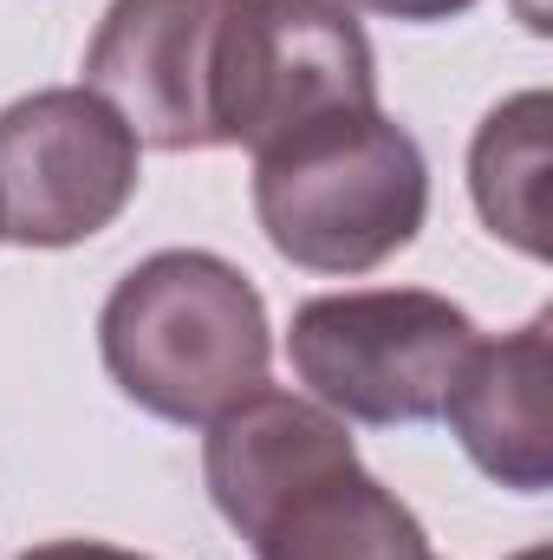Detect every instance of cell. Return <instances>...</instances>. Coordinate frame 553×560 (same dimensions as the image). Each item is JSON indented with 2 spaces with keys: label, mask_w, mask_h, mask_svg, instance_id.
Wrapping results in <instances>:
<instances>
[{
  "label": "cell",
  "mask_w": 553,
  "mask_h": 560,
  "mask_svg": "<svg viewBox=\"0 0 553 560\" xmlns=\"http://www.w3.org/2000/svg\"><path fill=\"white\" fill-rule=\"evenodd\" d=\"M202 482L255 560H430L423 522L358 463L345 423L274 385L209 423Z\"/></svg>",
  "instance_id": "obj_1"
},
{
  "label": "cell",
  "mask_w": 553,
  "mask_h": 560,
  "mask_svg": "<svg viewBox=\"0 0 553 560\" xmlns=\"http://www.w3.org/2000/svg\"><path fill=\"white\" fill-rule=\"evenodd\" d=\"M111 385L163 423H215L268 385L274 332L255 280L209 248H163L98 313Z\"/></svg>",
  "instance_id": "obj_2"
},
{
  "label": "cell",
  "mask_w": 553,
  "mask_h": 560,
  "mask_svg": "<svg viewBox=\"0 0 553 560\" xmlns=\"http://www.w3.org/2000/svg\"><path fill=\"white\" fill-rule=\"evenodd\" d=\"M255 215L280 261L306 275H372L430 215V163L385 105L332 112L255 150Z\"/></svg>",
  "instance_id": "obj_3"
},
{
  "label": "cell",
  "mask_w": 553,
  "mask_h": 560,
  "mask_svg": "<svg viewBox=\"0 0 553 560\" xmlns=\"http://www.w3.org/2000/svg\"><path fill=\"white\" fill-rule=\"evenodd\" d=\"M475 319L423 287H372V293H319L293 306L286 359L313 405L352 423H430L443 411Z\"/></svg>",
  "instance_id": "obj_4"
},
{
  "label": "cell",
  "mask_w": 553,
  "mask_h": 560,
  "mask_svg": "<svg viewBox=\"0 0 553 560\" xmlns=\"http://www.w3.org/2000/svg\"><path fill=\"white\" fill-rule=\"evenodd\" d=\"M138 196V131L92 92L52 85L0 112V242L79 248Z\"/></svg>",
  "instance_id": "obj_5"
},
{
  "label": "cell",
  "mask_w": 553,
  "mask_h": 560,
  "mask_svg": "<svg viewBox=\"0 0 553 560\" xmlns=\"http://www.w3.org/2000/svg\"><path fill=\"white\" fill-rule=\"evenodd\" d=\"M358 105H378V59L345 0H235L215 105L222 150H268Z\"/></svg>",
  "instance_id": "obj_6"
},
{
  "label": "cell",
  "mask_w": 553,
  "mask_h": 560,
  "mask_svg": "<svg viewBox=\"0 0 553 560\" xmlns=\"http://www.w3.org/2000/svg\"><path fill=\"white\" fill-rule=\"evenodd\" d=\"M235 0H111L85 85L156 150H222V46Z\"/></svg>",
  "instance_id": "obj_7"
},
{
  "label": "cell",
  "mask_w": 553,
  "mask_h": 560,
  "mask_svg": "<svg viewBox=\"0 0 553 560\" xmlns=\"http://www.w3.org/2000/svg\"><path fill=\"white\" fill-rule=\"evenodd\" d=\"M469 463L515 489L548 495L553 489V313H534L508 339H475L443 411Z\"/></svg>",
  "instance_id": "obj_8"
},
{
  "label": "cell",
  "mask_w": 553,
  "mask_h": 560,
  "mask_svg": "<svg viewBox=\"0 0 553 560\" xmlns=\"http://www.w3.org/2000/svg\"><path fill=\"white\" fill-rule=\"evenodd\" d=\"M469 189L489 235L548 261V92L495 105L469 150Z\"/></svg>",
  "instance_id": "obj_9"
},
{
  "label": "cell",
  "mask_w": 553,
  "mask_h": 560,
  "mask_svg": "<svg viewBox=\"0 0 553 560\" xmlns=\"http://www.w3.org/2000/svg\"><path fill=\"white\" fill-rule=\"evenodd\" d=\"M345 7H365V13H385V20L430 26V20H456V13H469L475 0H345Z\"/></svg>",
  "instance_id": "obj_10"
},
{
  "label": "cell",
  "mask_w": 553,
  "mask_h": 560,
  "mask_svg": "<svg viewBox=\"0 0 553 560\" xmlns=\"http://www.w3.org/2000/svg\"><path fill=\"white\" fill-rule=\"evenodd\" d=\"M20 560H150L131 548H105V541H46V548H26Z\"/></svg>",
  "instance_id": "obj_11"
},
{
  "label": "cell",
  "mask_w": 553,
  "mask_h": 560,
  "mask_svg": "<svg viewBox=\"0 0 553 560\" xmlns=\"http://www.w3.org/2000/svg\"><path fill=\"white\" fill-rule=\"evenodd\" d=\"M515 560H548V548H528V555H515Z\"/></svg>",
  "instance_id": "obj_12"
}]
</instances>
